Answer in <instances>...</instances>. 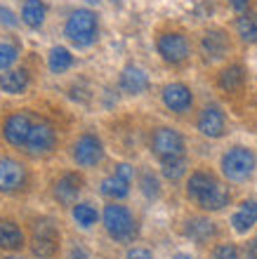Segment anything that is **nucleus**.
Returning a JSON list of instances; mask_svg holds the SVG:
<instances>
[{
  "mask_svg": "<svg viewBox=\"0 0 257 259\" xmlns=\"http://www.w3.org/2000/svg\"><path fill=\"white\" fill-rule=\"evenodd\" d=\"M125 259H154V257H151V252L149 250H144V247H132Z\"/></svg>",
  "mask_w": 257,
  "mask_h": 259,
  "instance_id": "obj_34",
  "label": "nucleus"
},
{
  "mask_svg": "<svg viewBox=\"0 0 257 259\" xmlns=\"http://www.w3.org/2000/svg\"><path fill=\"white\" fill-rule=\"evenodd\" d=\"M255 165L257 158L252 153V149H248V146H234L222 158V172L231 182H245L255 172Z\"/></svg>",
  "mask_w": 257,
  "mask_h": 259,
  "instance_id": "obj_2",
  "label": "nucleus"
},
{
  "mask_svg": "<svg viewBox=\"0 0 257 259\" xmlns=\"http://www.w3.org/2000/svg\"><path fill=\"white\" fill-rule=\"evenodd\" d=\"M227 203H229V189L224 184H219V182L198 200V205H201L203 210H222Z\"/></svg>",
  "mask_w": 257,
  "mask_h": 259,
  "instance_id": "obj_20",
  "label": "nucleus"
},
{
  "mask_svg": "<svg viewBox=\"0 0 257 259\" xmlns=\"http://www.w3.org/2000/svg\"><path fill=\"white\" fill-rule=\"evenodd\" d=\"M184 170H187V165H184L182 158H177V160H168V163H163V175L168 179H179L184 175Z\"/></svg>",
  "mask_w": 257,
  "mask_h": 259,
  "instance_id": "obj_29",
  "label": "nucleus"
},
{
  "mask_svg": "<svg viewBox=\"0 0 257 259\" xmlns=\"http://www.w3.org/2000/svg\"><path fill=\"white\" fill-rule=\"evenodd\" d=\"M88 3H92V5H95V3H99V0H88Z\"/></svg>",
  "mask_w": 257,
  "mask_h": 259,
  "instance_id": "obj_37",
  "label": "nucleus"
},
{
  "mask_svg": "<svg viewBox=\"0 0 257 259\" xmlns=\"http://www.w3.org/2000/svg\"><path fill=\"white\" fill-rule=\"evenodd\" d=\"M154 153L161 158L163 163L177 160L184 156V139L182 135L172 127H161L154 135Z\"/></svg>",
  "mask_w": 257,
  "mask_h": 259,
  "instance_id": "obj_4",
  "label": "nucleus"
},
{
  "mask_svg": "<svg viewBox=\"0 0 257 259\" xmlns=\"http://www.w3.org/2000/svg\"><path fill=\"white\" fill-rule=\"evenodd\" d=\"M5 259H21V257H5Z\"/></svg>",
  "mask_w": 257,
  "mask_h": 259,
  "instance_id": "obj_38",
  "label": "nucleus"
},
{
  "mask_svg": "<svg viewBox=\"0 0 257 259\" xmlns=\"http://www.w3.org/2000/svg\"><path fill=\"white\" fill-rule=\"evenodd\" d=\"M31 127H33V120L26 111H17L12 116L5 118L3 123V135L12 146H26V139L31 135Z\"/></svg>",
  "mask_w": 257,
  "mask_h": 259,
  "instance_id": "obj_7",
  "label": "nucleus"
},
{
  "mask_svg": "<svg viewBox=\"0 0 257 259\" xmlns=\"http://www.w3.org/2000/svg\"><path fill=\"white\" fill-rule=\"evenodd\" d=\"M163 102L168 106L170 111H175V113H184V111L191 106L194 102V97H191V90L182 82H172V85H165L163 90Z\"/></svg>",
  "mask_w": 257,
  "mask_h": 259,
  "instance_id": "obj_12",
  "label": "nucleus"
},
{
  "mask_svg": "<svg viewBox=\"0 0 257 259\" xmlns=\"http://www.w3.org/2000/svg\"><path fill=\"white\" fill-rule=\"evenodd\" d=\"M19 57V50L12 42H0V71H7Z\"/></svg>",
  "mask_w": 257,
  "mask_h": 259,
  "instance_id": "obj_28",
  "label": "nucleus"
},
{
  "mask_svg": "<svg viewBox=\"0 0 257 259\" xmlns=\"http://www.w3.org/2000/svg\"><path fill=\"white\" fill-rule=\"evenodd\" d=\"M24 245V231L14 222H0V247L17 250Z\"/></svg>",
  "mask_w": 257,
  "mask_h": 259,
  "instance_id": "obj_21",
  "label": "nucleus"
},
{
  "mask_svg": "<svg viewBox=\"0 0 257 259\" xmlns=\"http://www.w3.org/2000/svg\"><path fill=\"white\" fill-rule=\"evenodd\" d=\"M158 55L168 64H182L189 57V42L182 33H163L158 38Z\"/></svg>",
  "mask_w": 257,
  "mask_h": 259,
  "instance_id": "obj_10",
  "label": "nucleus"
},
{
  "mask_svg": "<svg viewBox=\"0 0 257 259\" xmlns=\"http://www.w3.org/2000/svg\"><path fill=\"white\" fill-rule=\"evenodd\" d=\"M203 55L208 59H222L227 52H229V38L222 33V31H210V33L203 35Z\"/></svg>",
  "mask_w": 257,
  "mask_h": 259,
  "instance_id": "obj_15",
  "label": "nucleus"
},
{
  "mask_svg": "<svg viewBox=\"0 0 257 259\" xmlns=\"http://www.w3.org/2000/svg\"><path fill=\"white\" fill-rule=\"evenodd\" d=\"M252 224H257V203L255 200H245V203H241V207L234 212L231 226H234L238 233H245L252 229Z\"/></svg>",
  "mask_w": 257,
  "mask_h": 259,
  "instance_id": "obj_17",
  "label": "nucleus"
},
{
  "mask_svg": "<svg viewBox=\"0 0 257 259\" xmlns=\"http://www.w3.org/2000/svg\"><path fill=\"white\" fill-rule=\"evenodd\" d=\"M97 217H99V214H97V210L90 203H78L74 207V219L83 229H90L92 224H97Z\"/></svg>",
  "mask_w": 257,
  "mask_h": 259,
  "instance_id": "obj_27",
  "label": "nucleus"
},
{
  "mask_svg": "<svg viewBox=\"0 0 257 259\" xmlns=\"http://www.w3.org/2000/svg\"><path fill=\"white\" fill-rule=\"evenodd\" d=\"M83 189V177L76 175V172H66L61 175L57 182H54V198L59 200L61 205H71L78 198Z\"/></svg>",
  "mask_w": 257,
  "mask_h": 259,
  "instance_id": "obj_11",
  "label": "nucleus"
},
{
  "mask_svg": "<svg viewBox=\"0 0 257 259\" xmlns=\"http://www.w3.org/2000/svg\"><path fill=\"white\" fill-rule=\"evenodd\" d=\"M45 14H48V7L43 0H26L21 7V19L31 28H41L45 21Z\"/></svg>",
  "mask_w": 257,
  "mask_h": 259,
  "instance_id": "obj_19",
  "label": "nucleus"
},
{
  "mask_svg": "<svg viewBox=\"0 0 257 259\" xmlns=\"http://www.w3.org/2000/svg\"><path fill=\"white\" fill-rule=\"evenodd\" d=\"M57 144V132L48 120H38L31 127V135L26 139V146L24 149L31 153V156H43V153H50Z\"/></svg>",
  "mask_w": 257,
  "mask_h": 259,
  "instance_id": "obj_6",
  "label": "nucleus"
},
{
  "mask_svg": "<svg viewBox=\"0 0 257 259\" xmlns=\"http://www.w3.org/2000/svg\"><path fill=\"white\" fill-rule=\"evenodd\" d=\"M238 35L245 42H257V14H243L236 24Z\"/></svg>",
  "mask_w": 257,
  "mask_h": 259,
  "instance_id": "obj_26",
  "label": "nucleus"
},
{
  "mask_svg": "<svg viewBox=\"0 0 257 259\" xmlns=\"http://www.w3.org/2000/svg\"><path fill=\"white\" fill-rule=\"evenodd\" d=\"M187 236L196 243H205L215 236V224L210 219H191L187 224Z\"/></svg>",
  "mask_w": 257,
  "mask_h": 259,
  "instance_id": "obj_24",
  "label": "nucleus"
},
{
  "mask_svg": "<svg viewBox=\"0 0 257 259\" xmlns=\"http://www.w3.org/2000/svg\"><path fill=\"white\" fill-rule=\"evenodd\" d=\"M0 21L5 24V26H17V17H14V12L12 10H7V7H3L0 5Z\"/></svg>",
  "mask_w": 257,
  "mask_h": 259,
  "instance_id": "obj_32",
  "label": "nucleus"
},
{
  "mask_svg": "<svg viewBox=\"0 0 257 259\" xmlns=\"http://www.w3.org/2000/svg\"><path fill=\"white\" fill-rule=\"evenodd\" d=\"M71 64H74V57L66 48H52V52L48 57V66L52 73H64Z\"/></svg>",
  "mask_w": 257,
  "mask_h": 259,
  "instance_id": "obj_25",
  "label": "nucleus"
},
{
  "mask_svg": "<svg viewBox=\"0 0 257 259\" xmlns=\"http://www.w3.org/2000/svg\"><path fill=\"white\" fill-rule=\"evenodd\" d=\"M215 184H217V179L212 177L210 172L198 170V172H194V175L189 177V182H187V193H189V198H194V200L198 203V200H201V198H203Z\"/></svg>",
  "mask_w": 257,
  "mask_h": 259,
  "instance_id": "obj_18",
  "label": "nucleus"
},
{
  "mask_svg": "<svg viewBox=\"0 0 257 259\" xmlns=\"http://www.w3.org/2000/svg\"><path fill=\"white\" fill-rule=\"evenodd\" d=\"M57 243H59V233L54 229L52 222H35L33 226V243H31V250H33L35 257L41 259H50L57 252Z\"/></svg>",
  "mask_w": 257,
  "mask_h": 259,
  "instance_id": "obj_5",
  "label": "nucleus"
},
{
  "mask_svg": "<svg viewBox=\"0 0 257 259\" xmlns=\"http://www.w3.org/2000/svg\"><path fill=\"white\" fill-rule=\"evenodd\" d=\"M28 71L26 68H14V71H5L0 75V88L7 95H21L28 88Z\"/></svg>",
  "mask_w": 257,
  "mask_h": 259,
  "instance_id": "obj_16",
  "label": "nucleus"
},
{
  "mask_svg": "<svg viewBox=\"0 0 257 259\" xmlns=\"http://www.w3.org/2000/svg\"><path fill=\"white\" fill-rule=\"evenodd\" d=\"M99 191H102V196L106 198H114V200H121V198L128 196L130 191V182L128 179H123L121 175H111V177H106L102 182V186H99Z\"/></svg>",
  "mask_w": 257,
  "mask_h": 259,
  "instance_id": "obj_22",
  "label": "nucleus"
},
{
  "mask_svg": "<svg viewBox=\"0 0 257 259\" xmlns=\"http://www.w3.org/2000/svg\"><path fill=\"white\" fill-rule=\"evenodd\" d=\"M172 259H194V257H191V254H175Z\"/></svg>",
  "mask_w": 257,
  "mask_h": 259,
  "instance_id": "obj_36",
  "label": "nucleus"
},
{
  "mask_svg": "<svg viewBox=\"0 0 257 259\" xmlns=\"http://www.w3.org/2000/svg\"><path fill=\"white\" fill-rule=\"evenodd\" d=\"M121 88L128 92V95H142L149 88V75L144 73V68L139 66H125L121 73Z\"/></svg>",
  "mask_w": 257,
  "mask_h": 259,
  "instance_id": "obj_14",
  "label": "nucleus"
},
{
  "mask_svg": "<svg viewBox=\"0 0 257 259\" xmlns=\"http://www.w3.org/2000/svg\"><path fill=\"white\" fill-rule=\"evenodd\" d=\"M198 130L203 137H210V139H217V137L224 135L227 130V120H224V113L217 106H208L203 109L201 118H198Z\"/></svg>",
  "mask_w": 257,
  "mask_h": 259,
  "instance_id": "obj_13",
  "label": "nucleus"
},
{
  "mask_svg": "<svg viewBox=\"0 0 257 259\" xmlns=\"http://www.w3.org/2000/svg\"><path fill=\"white\" fill-rule=\"evenodd\" d=\"M104 226H106L108 236L114 240H132L137 236V222L132 212L125 205H106L104 210Z\"/></svg>",
  "mask_w": 257,
  "mask_h": 259,
  "instance_id": "obj_3",
  "label": "nucleus"
},
{
  "mask_svg": "<svg viewBox=\"0 0 257 259\" xmlns=\"http://www.w3.org/2000/svg\"><path fill=\"white\" fill-rule=\"evenodd\" d=\"M97 14L90 12V10H76L71 17H68L66 26H64V33L74 45L78 48H88L97 40Z\"/></svg>",
  "mask_w": 257,
  "mask_h": 259,
  "instance_id": "obj_1",
  "label": "nucleus"
},
{
  "mask_svg": "<svg viewBox=\"0 0 257 259\" xmlns=\"http://www.w3.org/2000/svg\"><path fill=\"white\" fill-rule=\"evenodd\" d=\"M243 80H245V73H243V66H234L224 68L222 73H219V88L227 90V92H236V90L243 88Z\"/></svg>",
  "mask_w": 257,
  "mask_h": 259,
  "instance_id": "obj_23",
  "label": "nucleus"
},
{
  "mask_svg": "<svg viewBox=\"0 0 257 259\" xmlns=\"http://www.w3.org/2000/svg\"><path fill=\"white\" fill-rule=\"evenodd\" d=\"M255 247H257V238H255Z\"/></svg>",
  "mask_w": 257,
  "mask_h": 259,
  "instance_id": "obj_39",
  "label": "nucleus"
},
{
  "mask_svg": "<svg viewBox=\"0 0 257 259\" xmlns=\"http://www.w3.org/2000/svg\"><path fill=\"white\" fill-rule=\"evenodd\" d=\"M116 175H121L123 179H128V182H132V177H135V170H132V165L121 163V165H116Z\"/></svg>",
  "mask_w": 257,
  "mask_h": 259,
  "instance_id": "obj_33",
  "label": "nucleus"
},
{
  "mask_svg": "<svg viewBox=\"0 0 257 259\" xmlns=\"http://www.w3.org/2000/svg\"><path fill=\"white\" fill-rule=\"evenodd\" d=\"M215 259H238V250L234 245H219L215 250Z\"/></svg>",
  "mask_w": 257,
  "mask_h": 259,
  "instance_id": "obj_31",
  "label": "nucleus"
},
{
  "mask_svg": "<svg viewBox=\"0 0 257 259\" xmlns=\"http://www.w3.org/2000/svg\"><path fill=\"white\" fill-rule=\"evenodd\" d=\"M248 3H250V0H231V7L241 12V10H245V7H248Z\"/></svg>",
  "mask_w": 257,
  "mask_h": 259,
  "instance_id": "obj_35",
  "label": "nucleus"
},
{
  "mask_svg": "<svg viewBox=\"0 0 257 259\" xmlns=\"http://www.w3.org/2000/svg\"><path fill=\"white\" fill-rule=\"evenodd\" d=\"M139 184H142V191L146 198H156L158 193H161V189H158V179L151 175V172H144L142 177H139Z\"/></svg>",
  "mask_w": 257,
  "mask_h": 259,
  "instance_id": "obj_30",
  "label": "nucleus"
},
{
  "mask_svg": "<svg viewBox=\"0 0 257 259\" xmlns=\"http://www.w3.org/2000/svg\"><path fill=\"white\" fill-rule=\"evenodd\" d=\"M104 158V146L95 135H83L74 144V160L81 167H92Z\"/></svg>",
  "mask_w": 257,
  "mask_h": 259,
  "instance_id": "obj_8",
  "label": "nucleus"
},
{
  "mask_svg": "<svg viewBox=\"0 0 257 259\" xmlns=\"http://www.w3.org/2000/svg\"><path fill=\"white\" fill-rule=\"evenodd\" d=\"M26 184V170L14 158H0V193H14Z\"/></svg>",
  "mask_w": 257,
  "mask_h": 259,
  "instance_id": "obj_9",
  "label": "nucleus"
}]
</instances>
